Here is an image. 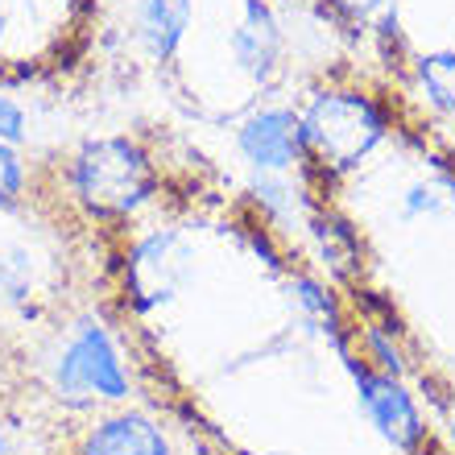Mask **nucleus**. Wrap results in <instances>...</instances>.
I'll return each instance as SVG.
<instances>
[{"label": "nucleus", "instance_id": "nucleus-13", "mask_svg": "<svg viewBox=\"0 0 455 455\" xmlns=\"http://www.w3.org/2000/svg\"><path fill=\"white\" fill-rule=\"evenodd\" d=\"M25 132H29L25 108L12 96H0V141H4V145H21Z\"/></svg>", "mask_w": 455, "mask_h": 455}, {"label": "nucleus", "instance_id": "nucleus-16", "mask_svg": "<svg viewBox=\"0 0 455 455\" xmlns=\"http://www.w3.org/2000/svg\"><path fill=\"white\" fill-rule=\"evenodd\" d=\"M0 37H4V4H0Z\"/></svg>", "mask_w": 455, "mask_h": 455}, {"label": "nucleus", "instance_id": "nucleus-1", "mask_svg": "<svg viewBox=\"0 0 455 455\" xmlns=\"http://www.w3.org/2000/svg\"><path fill=\"white\" fill-rule=\"evenodd\" d=\"M50 385H54V397L71 410L116 406L132 389L116 339L96 319L79 323L67 336V344L59 347V356L50 364Z\"/></svg>", "mask_w": 455, "mask_h": 455}, {"label": "nucleus", "instance_id": "nucleus-12", "mask_svg": "<svg viewBox=\"0 0 455 455\" xmlns=\"http://www.w3.org/2000/svg\"><path fill=\"white\" fill-rule=\"evenodd\" d=\"M21 195H25V162L17 154V145L0 141V212L17 207Z\"/></svg>", "mask_w": 455, "mask_h": 455}, {"label": "nucleus", "instance_id": "nucleus-10", "mask_svg": "<svg viewBox=\"0 0 455 455\" xmlns=\"http://www.w3.org/2000/svg\"><path fill=\"white\" fill-rule=\"evenodd\" d=\"M419 87L439 116L455 120V50H435L419 59Z\"/></svg>", "mask_w": 455, "mask_h": 455}, {"label": "nucleus", "instance_id": "nucleus-9", "mask_svg": "<svg viewBox=\"0 0 455 455\" xmlns=\"http://www.w3.org/2000/svg\"><path fill=\"white\" fill-rule=\"evenodd\" d=\"M191 29V0H137V37L154 62H170Z\"/></svg>", "mask_w": 455, "mask_h": 455}, {"label": "nucleus", "instance_id": "nucleus-8", "mask_svg": "<svg viewBox=\"0 0 455 455\" xmlns=\"http://www.w3.org/2000/svg\"><path fill=\"white\" fill-rule=\"evenodd\" d=\"M75 455H174L162 427L145 414H108L79 439Z\"/></svg>", "mask_w": 455, "mask_h": 455}, {"label": "nucleus", "instance_id": "nucleus-6", "mask_svg": "<svg viewBox=\"0 0 455 455\" xmlns=\"http://www.w3.org/2000/svg\"><path fill=\"white\" fill-rule=\"evenodd\" d=\"M356 389L360 402H364V414L372 419V427L381 431L385 443H394L397 451H410L419 447L422 439V419L414 397L406 394V385L389 377V372H356Z\"/></svg>", "mask_w": 455, "mask_h": 455}, {"label": "nucleus", "instance_id": "nucleus-2", "mask_svg": "<svg viewBox=\"0 0 455 455\" xmlns=\"http://www.w3.org/2000/svg\"><path fill=\"white\" fill-rule=\"evenodd\" d=\"M71 187L96 216H129L154 191V166L129 137H96L71 162Z\"/></svg>", "mask_w": 455, "mask_h": 455}, {"label": "nucleus", "instance_id": "nucleus-15", "mask_svg": "<svg viewBox=\"0 0 455 455\" xmlns=\"http://www.w3.org/2000/svg\"><path fill=\"white\" fill-rule=\"evenodd\" d=\"M0 455H9V427H4V419H0Z\"/></svg>", "mask_w": 455, "mask_h": 455}, {"label": "nucleus", "instance_id": "nucleus-3", "mask_svg": "<svg viewBox=\"0 0 455 455\" xmlns=\"http://www.w3.org/2000/svg\"><path fill=\"white\" fill-rule=\"evenodd\" d=\"M385 116L369 96L356 92H323L302 112V141L331 170H352L381 145Z\"/></svg>", "mask_w": 455, "mask_h": 455}, {"label": "nucleus", "instance_id": "nucleus-4", "mask_svg": "<svg viewBox=\"0 0 455 455\" xmlns=\"http://www.w3.org/2000/svg\"><path fill=\"white\" fill-rule=\"evenodd\" d=\"M191 269H195V249L187 244L182 232H154L145 236L129 257V290H132V302L141 311H154L162 302L179 299L182 286L191 282Z\"/></svg>", "mask_w": 455, "mask_h": 455}, {"label": "nucleus", "instance_id": "nucleus-11", "mask_svg": "<svg viewBox=\"0 0 455 455\" xmlns=\"http://www.w3.org/2000/svg\"><path fill=\"white\" fill-rule=\"evenodd\" d=\"M34 290V265L21 249H0V311L21 307Z\"/></svg>", "mask_w": 455, "mask_h": 455}, {"label": "nucleus", "instance_id": "nucleus-7", "mask_svg": "<svg viewBox=\"0 0 455 455\" xmlns=\"http://www.w3.org/2000/svg\"><path fill=\"white\" fill-rule=\"evenodd\" d=\"M282 25H277L274 9L265 0H244V17L232 29V54L236 67L249 71L252 79H274L277 62H282Z\"/></svg>", "mask_w": 455, "mask_h": 455}, {"label": "nucleus", "instance_id": "nucleus-14", "mask_svg": "<svg viewBox=\"0 0 455 455\" xmlns=\"http://www.w3.org/2000/svg\"><path fill=\"white\" fill-rule=\"evenodd\" d=\"M414 191H419V195H427V212H435V207H439V199H435V191H431V187H414ZM422 204V199H410V212H414V207H419Z\"/></svg>", "mask_w": 455, "mask_h": 455}, {"label": "nucleus", "instance_id": "nucleus-5", "mask_svg": "<svg viewBox=\"0 0 455 455\" xmlns=\"http://www.w3.org/2000/svg\"><path fill=\"white\" fill-rule=\"evenodd\" d=\"M236 145L244 162L257 174H290L307 157L302 141V116L290 108H261L252 112L236 132Z\"/></svg>", "mask_w": 455, "mask_h": 455}, {"label": "nucleus", "instance_id": "nucleus-17", "mask_svg": "<svg viewBox=\"0 0 455 455\" xmlns=\"http://www.w3.org/2000/svg\"><path fill=\"white\" fill-rule=\"evenodd\" d=\"M451 443H455V419H451Z\"/></svg>", "mask_w": 455, "mask_h": 455}]
</instances>
